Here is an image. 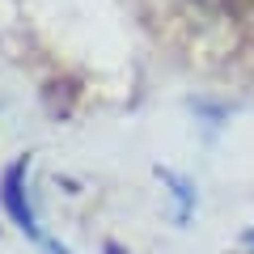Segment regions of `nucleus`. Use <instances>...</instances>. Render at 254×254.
<instances>
[{
    "label": "nucleus",
    "mask_w": 254,
    "mask_h": 254,
    "mask_svg": "<svg viewBox=\"0 0 254 254\" xmlns=\"http://www.w3.org/2000/svg\"><path fill=\"white\" fill-rule=\"evenodd\" d=\"M199 4H208L216 13H250L254 9V0H199Z\"/></svg>",
    "instance_id": "f257e3e1"
}]
</instances>
